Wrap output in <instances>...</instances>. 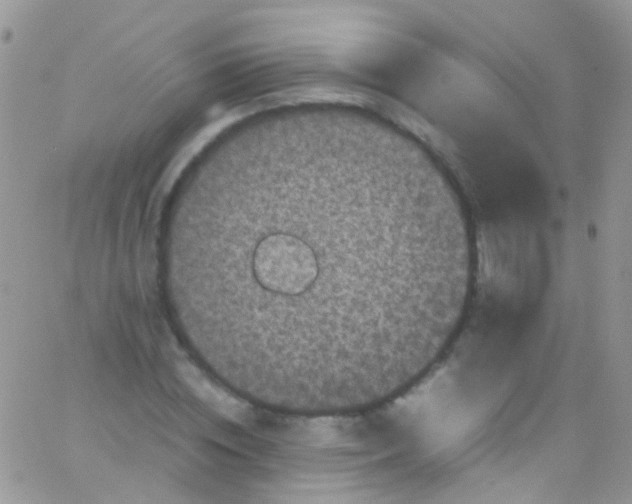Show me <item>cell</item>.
<instances>
[{
    "label": "cell",
    "mask_w": 632,
    "mask_h": 504,
    "mask_svg": "<svg viewBox=\"0 0 632 504\" xmlns=\"http://www.w3.org/2000/svg\"><path fill=\"white\" fill-rule=\"evenodd\" d=\"M252 262L268 299L267 360L300 352L341 323L369 271L364 244L348 228L276 230L258 242Z\"/></svg>",
    "instance_id": "obj_1"
},
{
    "label": "cell",
    "mask_w": 632,
    "mask_h": 504,
    "mask_svg": "<svg viewBox=\"0 0 632 504\" xmlns=\"http://www.w3.org/2000/svg\"><path fill=\"white\" fill-rule=\"evenodd\" d=\"M178 370L193 394L215 412L232 421L244 419L247 414L246 405L210 380L197 367L184 362L180 363Z\"/></svg>",
    "instance_id": "obj_2"
}]
</instances>
